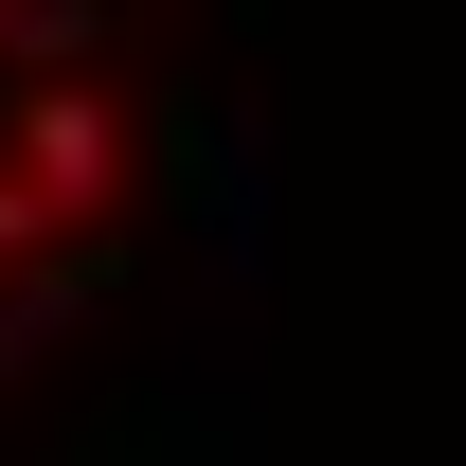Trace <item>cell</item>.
Segmentation results:
<instances>
[{"label":"cell","mask_w":466,"mask_h":466,"mask_svg":"<svg viewBox=\"0 0 466 466\" xmlns=\"http://www.w3.org/2000/svg\"><path fill=\"white\" fill-rule=\"evenodd\" d=\"M0 251H36V198H18V179H0Z\"/></svg>","instance_id":"2"},{"label":"cell","mask_w":466,"mask_h":466,"mask_svg":"<svg viewBox=\"0 0 466 466\" xmlns=\"http://www.w3.org/2000/svg\"><path fill=\"white\" fill-rule=\"evenodd\" d=\"M108 162H126L108 90H90V72H55V90L18 108V198H36V216H90V198H108Z\"/></svg>","instance_id":"1"}]
</instances>
